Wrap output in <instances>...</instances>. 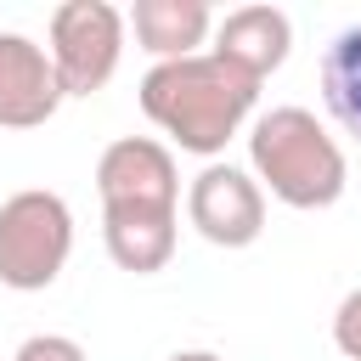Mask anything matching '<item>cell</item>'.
I'll return each mask as SVG.
<instances>
[{"instance_id":"cell-1","label":"cell","mask_w":361,"mask_h":361,"mask_svg":"<svg viewBox=\"0 0 361 361\" xmlns=\"http://www.w3.org/2000/svg\"><path fill=\"white\" fill-rule=\"evenodd\" d=\"M135 102L180 152L214 164L226 152V141L248 124L259 85L248 73H237L231 62H220L214 51H197L180 62H152L141 73Z\"/></svg>"},{"instance_id":"cell-2","label":"cell","mask_w":361,"mask_h":361,"mask_svg":"<svg viewBox=\"0 0 361 361\" xmlns=\"http://www.w3.org/2000/svg\"><path fill=\"white\" fill-rule=\"evenodd\" d=\"M248 164L259 192L288 209H333L350 186V164L338 135L310 107H271L248 130Z\"/></svg>"},{"instance_id":"cell-3","label":"cell","mask_w":361,"mask_h":361,"mask_svg":"<svg viewBox=\"0 0 361 361\" xmlns=\"http://www.w3.org/2000/svg\"><path fill=\"white\" fill-rule=\"evenodd\" d=\"M68 254H73V209L56 192L28 186L0 203V282L11 293L51 288Z\"/></svg>"},{"instance_id":"cell-4","label":"cell","mask_w":361,"mask_h":361,"mask_svg":"<svg viewBox=\"0 0 361 361\" xmlns=\"http://www.w3.org/2000/svg\"><path fill=\"white\" fill-rule=\"evenodd\" d=\"M124 11L107 0H62L51 11V68L62 96H96L124 62Z\"/></svg>"},{"instance_id":"cell-5","label":"cell","mask_w":361,"mask_h":361,"mask_svg":"<svg viewBox=\"0 0 361 361\" xmlns=\"http://www.w3.org/2000/svg\"><path fill=\"white\" fill-rule=\"evenodd\" d=\"M186 220L214 248H248L265 231V192L237 164H203L186 186Z\"/></svg>"},{"instance_id":"cell-6","label":"cell","mask_w":361,"mask_h":361,"mask_svg":"<svg viewBox=\"0 0 361 361\" xmlns=\"http://www.w3.org/2000/svg\"><path fill=\"white\" fill-rule=\"evenodd\" d=\"M96 192L102 209L135 203V209H180V169L175 152L152 135H118L96 158Z\"/></svg>"},{"instance_id":"cell-7","label":"cell","mask_w":361,"mask_h":361,"mask_svg":"<svg viewBox=\"0 0 361 361\" xmlns=\"http://www.w3.org/2000/svg\"><path fill=\"white\" fill-rule=\"evenodd\" d=\"M62 107L56 68L45 45H34L17 28H0V130H39Z\"/></svg>"},{"instance_id":"cell-8","label":"cell","mask_w":361,"mask_h":361,"mask_svg":"<svg viewBox=\"0 0 361 361\" xmlns=\"http://www.w3.org/2000/svg\"><path fill=\"white\" fill-rule=\"evenodd\" d=\"M220 62H231L237 73H248L254 85H265L288 51H293V23L282 6H237L214 23V45H209Z\"/></svg>"},{"instance_id":"cell-9","label":"cell","mask_w":361,"mask_h":361,"mask_svg":"<svg viewBox=\"0 0 361 361\" xmlns=\"http://www.w3.org/2000/svg\"><path fill=\"white\" fill-rule=\"evenodd\" d=\"M180 209H135V203H113L102 209V243H107V259L118 271H135V276H152L175 259V243H180Z\"/></svg>"},{"instance_id":"cell-10","label":"cell","mask_w":361,"mask_h":361,"mask_svg":"<svg viewBox=\"0 0 361 361\" xmlns=\"http://www.w3.org/2000/svg\"><path fill=\"white\" fill-rule=\"evenodd\" d=\"M124 28L152 62H180L203 51V39L214 34V11L203 0H135L124 11Z\"/></svg>"},{"instance_id":"cell-11","label":"cell","mask_w":361,"mask_h":361,"mask_svg":"<svg viewBox=\"0 0 361 361\" xmlns=\"http://www.w3.org/2000/svg\"><path fill=\"white\" fill-rule=\"evenodd\" d=\"M322 102L333 124L350 141H361V23L338 28L333 45L322 51Z\"/></svg>"},{"instance_id":"cell-12","label":"cell","mask_w":361,"mask_h":361,"mask_svg":"<svg viewBox=\"0 0 361 361\" xmlns=\"http://www.w3.org/2000/svg\"><path fill=\"white\" fill-rule=\"evenodd\" d=\"M11 361H85V344L68 338V333H34V338L17 344Z\"/></svg>"},{"instance_id":"cell-13","label":"cell","mask_w":361,"mask_h":361,"mask_svg":"<svg viewBox=\"0 0 361 361\" xmlns=\"http://www.w3.org/2000/svg\"><path fill=\"white\" fill-rule=\"evenodd\" d=\"M333 344H338L344 361H361V288L338 299V310H333Z\"/></svg>"},{"instance_id":"cell-14","label":"cell","mask_w":361,"mask_h":361,"mask_svg":"<svg viewBox=\"0 0 361 361\" xmlns=\"http://www.w3.org/2000/svg\"><path fill=\"white\" fill-rule=\"evenodd\" d=\"M169 361H220V355H214V350H175Z\"/></svg>"}]
</instances>
